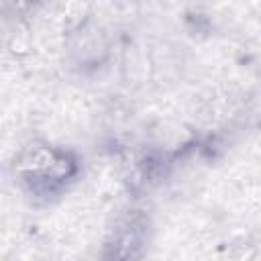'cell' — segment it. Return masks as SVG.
<instances>
[{
	"mask_svg": "<svg viewBox=\"0 0 261 261\" xmlns=\"http://www.w3.org/2000/svg\"><path fill=\"white\" fill-rule=\"evenodd\" d=\"M84 159L77 149L49 141L31 139L12 157L10 173L24 196L39 204H49L80 179Z\"/></svg>",
	"mask_w": 261,
	"mask_h": 261,
	"instance_id": "cell-1",
	"label": "cell"
},
{
	"mask_svg": "<svg viewBox=\"0 0 261 261\" xmlns=\"http://www.w3.org/2000/svg\"><path fill=\"white\" fill-rule=\"evenodd\" d=\"M153 239L151 214L141 206L118 210L106 228L100 261H145Z\"/></svg>",
	"mask_w": 261,
	"mask_h": 261,
	"instance_id": "cell-2",
	"label": "cell"
},
{
	"mask_svg": "<svg viewBox=\"0 0 261 261\" xmlns=\"http://www.w3.org/2000/svg\"><path fill=\"white\" fill-rule=\"evenodd\" d=\"M65 51L73 67L86 71L100 67L110 53V39L102 22L92 16L80 20L67 35Z\"/></svg>",
	"mask_w": 261,
	"mask_h": 261,
	"instance_id": "cell-3",
	"label": "cell"
}]
</instances>
